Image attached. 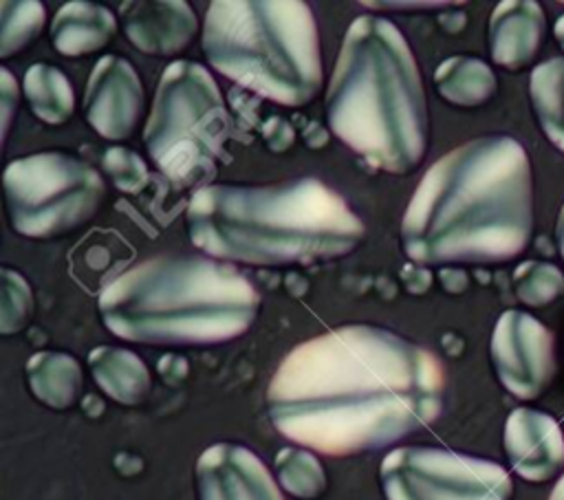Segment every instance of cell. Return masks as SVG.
<instances>
[{"label":"cell","mask_w":564,"mask_h":500,"mask_svg":"<svg viewBox=\"0 0 564 500\" xmlns=\"http://www.w3.org/2000/svg\"><path fill=\"white\" fill-rule=\"evenodd\" d=\"M443 388L430 350L355 324L295 346L269 383L267 412L289 441L348 456L425 430L443 410Z\"/></svg>","instance_id":"1"},{"label":"cell","mask_w":564,"mask_h":500,"mask_svg":"<svg viewBox=\"0 0 564 500\" xmlns=\"http://www.w3.org/2000/svg\"><path fill=\"white\" fill-rule=\"evenodd\" d=\"M531 236V161L505 134L467 141L432 163L401 222L403 251L419 264L507 262Z\"/></svg>","instance_id":"2"},{"label":"cell","mask_w":564,"mask_h":500,"mask_svg":"<svg viewBox=\"0 0 564 500\" xmlns=\"http://www.w3.org/2000/svg\"><path fill=\"white\" fill-rule=\"evenodd\" d=\"M192 242L212 258L256 267L311 264L352 251L364 225L317 178L278 185H205L187 205Z\"/></svg>","instance_id":"3"},{"label":"cell","mask_w":564,"mask_h":500,"mask_svg":"<svg viewBox=\"0 0 564 500\" xmlns=\"http://www.w3.org/2000/svg\"><path fill=\"white\" fill-rule=\"evenodd\" d=\"M326 119L377 170L403 174L423 159L425 90L410 44L390 20L359 15L348 26L326 90Z\"/></svg>","instance_id":"4"},{"label":"cell","mask_w":564,"mask_h":500,"mask_svg":"<svg viewBox=\"0 0 564 500\" xmlns=\"http://www.w3.org/2000/svg\"><path fill=\"white\" fill-rule=\"evenodd\" d=\"M258 291L231 264L163 256L130 267L99 293L106 328L128 341L207 346L242 335Z\"/></svg>","instance_id":"5"},{"label":"cell","mask_w":564,"mask_h":500,"mask_svg":"<svg viewBox=\"0 0 564 500\" xmlns=\"http://www.w3.org/2000/svg\"><path fill=\"white\" fill-rule=\"evenodd\" d=\"M209 64L284 106L308 104L322 84L317 24L300 0H216L203 26Z\"/></svg>","instance_id":"6"},{"label":"cell","mask_w":564,"mask_h":500,"mask_svg":"<svg viewBox=\"0 0 564 500\" xmlns=\"http://www.w3.org/2000/svg\"><path fill=\"white\" fill-rule=\"evenodd\" d=\"M229 134V117L214 77L196 62L163 70L143 130L150 159L174 183H198L214 170Z\"/></svg>","instance_id":"7"},{"label":"cell","mask_w":564,"mask_h":500,"mask_svg":"<svg viewBox=\"0 0 564 500\" xmlns=\"http://www.w3.org/2000/svg\"><path fill=\"white\" fill-rule=\"evenodd\" d=\"M4 196L13 229L42 240L88 222L106 187L88 163L62 152H40L7 165Z\"/></svg>","instance_id":"8"},{"label":"cell","mask_w":564,"mask_h":500,"mask_svg":"<svg viewBox=\"0 0 564 500\" xmlns=\"http://www.w3.org/2000/svg\"><path fill=\"white\" fill-rule=\"evenodd\" d=\"M386 500H509L513 485L494 460L441 449L399 447L379 469Z\"/></svg>","instance_id":"9"},{"label":"cell","mask_w":564,"mask_h":500,"mask_svg":"<svg viewBox=\"0 0 564 500\" xmlns=\"http://www.w3.org/2000/svg\"><path fill=\"white\" fill-rule=\"evenodd\" d=\"M491 363L507 392L522 401L538 399L555 374V339L524 311H505L491 333Z\"/></svg>","instance_id":"10"},{"label":"cell","mask_w":564,"mask_h":500,"mask_svg":"<svg viewBox=\"0 0 564 500\" xmlns=\"http://www.w3.org/2000/svg\"><path fill=\"white\" fill-rule=\"evenodd\" d=\"M143 108V86L128 59L101 57L86 84V121L106 139H126L139 123Z\"/></svg>","instance_id":"11"},{"label":"cell","mask_w":564,"mask_h":500,"mask_svg":"<svg viewBox=\"0 0 564 500\" xmlns=\"http://www.w3.org/2000/svg\"><path fill=\"white\" fill-rule=\"evenodd\" d=\"M198 500H284L262 460L247 447L216 443L196 463Z\"/></svg>","instance_id":"12"},{"label":"cell","mask_w":564,"mask_h":500,"mask_svg":"<svg viewBox=\"0 0 564 500\" xmlns=\"http://www.w3.org/2000/svg\"><path fill=\"white\" fill-rule=\"evenodd\" d=\"M502 443L511 469L529 482H546L564 469V434L546 412L516 407L507 416Z\"/></svg>","instance_id":"13"},{"label":"cell","mask_w":564,"mask_h":500,"mask_svg":"<svg viewBox=\"0 0 564 500\" xmlns=\"http://www.w3.org/2000/svg\"><path fill=\"white\" fill-rule=\"evenodd\" d=\"M121 20L130 42L150 55H174L196 33V15L183 0L126 2Z\"/></svg>","instance_id":"14"},{"label":"cell","mask_w":564,"mask_h":500,"mask_svg":"<svg viewBox=\"0 0 564 500\" xmlns=\"http://www.w3.org/2000/svg\"><path fill=\"white\" fill-rule=\"evenodd\" d=\"M544 11L533 0H505L489 18L491 59L507 70L529 66L544 40Z\"/></svg>","instance_id":"15"},{"label":"cell","mask_w":564,"mask_h":500,"mask_svg":"<svg viewBox=\"0 0 564 500\" xmlns=\"http://www.w3.org/2000/svg\"><path fill=\"white\" fill-rule=\"evenodd\" d=\"M117 31L115 15L95 2H66L53 18L51 42L62 55H86L101 48Z\"/></svg>","instance_id":"16"},{"label":"cell","mask_w":564,"mask_h":500,"mask_svg":"<svg viewBox=\"0 0 564 500\" xmlns=\"http://www.w3.org/2000/svg\"><path fill=\"white\" fill-rule=\"evenodd\" d=\"M90 372L97 385L117 403L137 405L150 390V374L143 361L126 350L112 346H97L88 355Z\"/></svg>","instance_id":"17"},{"label":"cell","mask_w":564,"mask_h":500,"mask_svg":"<svg viewBox=\"0 0 564 500\" xmlns=\"http://www.w3.org/2000/svg\"><path fill=\"white\" fill-rule=\"evenodd\" d=\"M31 392L48 407L64 410L75 403L82 390V370L75 357L64 352H37L26 361Z\"/></svg>","instance_id":"18"},{"label":"cell","mask_w":564,"mask_h":500,"mask_svg":"<svg viewBox=\"0 0 564 500\" xmlns=\"http://www.w3.org/2000/svg\"><path fill=\"white\" fill-rule=\"evenodd\" d=\"M529 97L540 130L564 154V57H551L533 66Z\"/></svg>","instance_id":"19"},{"label":"cell","mask_w":564,"mask_h":500,"mask_svg":"<svg viewBox=\"0 0 564 500\" xmlns=\"http://www.w3.org/2000/svg\"><path fill=\"white\" fill-rule=\"evenodd\" d=\"M436 90L454 106H482L496 93L494 70L476 57H449L434 73Z\"/></svg>","instance_id":"20"},{"label":"cell","mask_w":564,"mask_h":500,"mask_svg":"<svg viewBox=\"0 0 564 500\" xmlns=\"http://www.w3.org/2000/svg\"><path fill=\"white\" fill-rule=\"evenodd\" d=\"M29 108L44 123H64L73 115L75 97L66 75L48 64H35L24 75Z\"/></svg>","instance_id":"21"},{"label":"cell","mask_w":564,"mask_h":500,"mask_svg":"<svg viewBox=\"0 0 564 500\" xmlns=\"http://www.w3.org/2000/svg\"><path fill=\"white\" fill-rule=\"evenodd\" d=\"M280 485L295 498L313 500L326 489V476L319 460L304 449L284 447L275 456Z\"/></svg>","instance_id":"22"},{"label":"cell","mask_w":564,"mask_h":500,"mask_svg":"<svg viewBox=\"0 0 564 500\" xmlns=\"http://www.w3.org/2000/svg\"><path fill=\"white\" fill-rule=\"evenodd\" d=\"M513 291L527 306H546L562 297L564 275L551 262L527 260L513 271Z\"/></svg>","instance_id":"23"},{"label":"cell","mask_w":564,"mask_h":500,"mask_svg":"<svg viewBox=\"0 0 564 500\" xmlns=\"http://www.w3.org/2000/svg\"><path fill=\"white\" fill-rule=\"evenodd\" d=\"M0 57H9L37 37L44 24V7L40 2H2Z\"/></svg>","instance_id":"24"},{"label":"cell","mask_w":564,"mask_h":500,"mask_svg":"<svg viewBox=\"0 0 564 500\" xmlns=\"http://www.w3.org/2000/svg\"><path fill=\"white\" fill-rule=\"evenodd\" d=\"M2 295H0V328L4 335L20 330L26 319L31 317L33 308V295L26 284V280L13 271V269H2Z\"/></svg>","instance_id":"25"},{"label":"cell","mask_w":564,"mask_h":500,"mask_svg":"<svg viewBox=\"0 0 564 500\" xmlns=\"http://www.w3.org/2000/svg\"><path fill=\"white\" fill-rule=\"evenodd\" d=\"M104 170L121 192H139L148 183L145 163L128 148H110L104 156Z\"/></svg>","instance_id":"26"},{"label":"cell","mask_w":564,"mask_h":500,"mask_svg":"<svg viewBox=\"0 0 564 500\" xmlns=\"http://www.w3.org/2000/svg\"><path fill=\"white\" fill-rule=\"evenodd\" d=\"M262 132H264L267 145H269L273 152L284 150V148L291 143V139H293L291 126H289L284 119H280V117H271V119L264 123Z\"/></svg>","instance_id":"27"},{"label":"cell","mask_w":564,"mask_h":500,"mask_svg":"<svg viewBox=\"0 0 564 500\" xmlns=\"http://www.w3.org/2000/svg\"><path fill=\"white\" fill-rule=\"evenodd\" d=\"M0 79H2V97H4V130L9 126L11 119V110H13V101L18 99V86L13 84V77L7 68L0 70Z\"/></svg>","instance_id":"28"},{"label":"cell","mask_w":564,"mask_h":500,"mask_svg":"<svg viewBox=\"0 0 564 500\" xmlns=\"http://www.w3.org/2000/svg\"><path fill=\"white\" fill-rule=\"evenodd\" d=\"M555 240H557L560 256H562V260H564V203H562V209H560L557 222H555Z\"/></svg>","instance_id":"29"},{"label":"cell","mask_w":564,"mask_h":500,"mask_svg":"<svg viewBox=\"0 0 564 500\" xmlns=\"http://www.w3.org/2000/svg\"><path fill=\"white\" fill-rule=\"evenodd\" d=\"M553 35H555V40H557L560 48L564 51V15H560V18L555 20V26H553Z\"/></svg>","instance_id":"30"},{"label":"cell","mask_w":564,"mask_h":500,"mask_svg":"<svg viewBox=\"0 0 564 500\" xmlns=\"http://www.w3.org/2000/svg\"><path fill=\"white\" fill-rule=\"evenodd\" d=\"M549 500H564V474L560 476V480H557V482H555V487L551 489Z\"/></svg>","instance_id":"31"}]
</instances>
